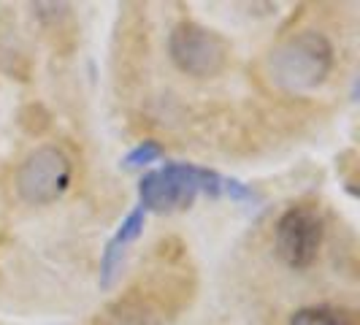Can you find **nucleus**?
I'll use <instances>...</instances> for the list:
<instances>
[{"label":"nucleus","mask_w":360,"mask_h":325,"mask_svg":"<svg viewBox=\"0 0 360 325\" xmlns=\"http://www.w3.org/2000/svg\"><path fill=\"white\" fill-rule=\"evenodd\" d=\"M333 71V46L317 30H301L279 41L266 57V76L276 90L304 95L323 87Z\"/></svg>","instance_id":"nucleus-1"},{"label":"nucleus","mask_w":360,"mask_h":325,"mask_svg":"<svg viewBox=\"0 0 360 325\" xmlns=\"http://www.w3.org/2000/svg\"><path fill=\"white\" fill-rule=\"evenodd\" d=\"M222 179L209 168L190 162H165L158 171L144 174L139 181V198L144 212H179L193 206L198 193L217 198L222 196Z\"/></svg>","instance_id":"nucleus-2"},{"label":"nucleus","mask_w":360,"mask_h":325,"mask_svg":"<svg viewBox=\"0 0 360 325\" xmlns=\"http://www.w3.org/2000/svg\"><path fill=\"white\" fill-rule=\"evenodd\" d=\"M168 54L181 73L195 79H212L228 65L231 49L217 30L184 19L168 36Z\"/></svg>","instance_id":"nucleus-3"},{"label":"nucleus","mask_w":360,"mask_h":325,"mask_svg":"<svg viewBox=\"0 0 360 325\" xmlns=\"http://www.w3.org/2000/svg\"><path fill=\"white\" fill-rule=\"evenodd\" d=\"M71 160L57 146H36L17 168V196L30 206H46L71 187Z\"/></svg>","instance_id":"nucleus-4"},{"label":"nucleus","mask_w":360,"mask_h":325,"mask_svg":"<svg viewBox=\"0 0 360 325\" xmlns=\"http://www.w3.org/2000/svg\"><path fill=\"white\" fill-rule=\"evenodd\" d=\"M323 247V217L309 206H290L276 222V255L290 269H307Z\"/></svg>","instance_id":"nucleus-5"},{"label":"nucleus","mask_w":360,"mask_h":325,"mask_svg":"<svg viewBox=\"0 0 360 325\" xmlns=\"http://www.w3.org/2000/svg\"><path fill=\"white\" fill-rule=\"evenodd\" d=\"M144 219H146V212L139 206V209H133L130 215L120 222V228H117V234L108 238V250H114V253H125L127 244H133L139 236H141V231H144Z\"/></svg>","instance_id":"nucleus-6"},{"label":"nucleus","mask_w":360,"mask_h":325,"mask_svg":"<svg viewBox=\"0 0 360 325\" xmlns=\"http://www.w3.org/2000/svg\"><path fill=\"white\" fill-rule=\"evenodd\" d=\"M290 325H352L347 312H336L328 307H304L292 312Z\"/></svg>","instance_id":"nucleus-7"},{"label":"nucleus","mask_w":360,"mask_h":325,"mask_svg":"<svg viewBox=\"0 0 360 325\" xmlns=\"http://www.w3.org/2000/svg\"><path fill=\"white\" fill-rule=\"evenodd\" d=\"M162 158V146L158 141H141L139 146H133L125 155L127 168H144L149 162H158Z\"/></svg>","instance_id":"nucleus-8"},{"label":"nucleus","mask_w":360,"mask_h":325,"mask_svg":"<svg viewBox=\"0 0 360 325\" xmlns=\"http://www.w3.org/2000/svg\"><path fill=\"white\" fill-rule=\"evenodd\" d=\"M222 193L231 196L233 200H252L255 198L252 187H247L244 181H238V179H222Z\"/></svg>","instance_id":"nucleus-9"}]
</instances>
